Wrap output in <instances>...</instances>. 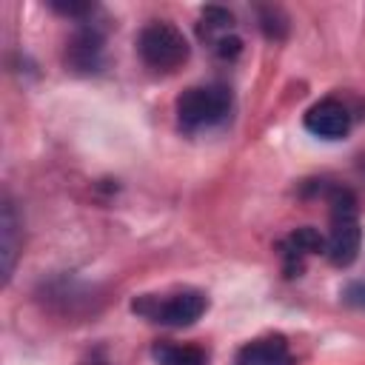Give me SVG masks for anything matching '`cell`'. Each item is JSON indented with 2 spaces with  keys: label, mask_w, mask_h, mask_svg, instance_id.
<instances>
[{
  "label": "cell",
  "mask_w": 365,
  "mask_h": 365,
  "mask_svg": "<svg viewBox=\"0 0 365 365\" xmlns=\"http://www.w3.org/2000/svg\"><path fill=\"white\" fill-rule=\"evenodd\" d=\"M137 314H143L145 319L151 322H160V325H168V328H182V325H194L205 308H208V299L202 291H194V288H182V291H174V294H165V297H140L134 299L131 305Z\"/></svg>",
  "instance_id": "3957f363"
},
{
  "label": "cell",
  "mask_w": 365,
  "mask_h": 365,
  "mask_svg": "<svg viewBox=\"0 0 365 365\" xmlns=\"http://www.w3.org/2000/svg\"><path fill=\"white\" fill-rule=\"evenodd\" d=\"M51 9L54 11H60V14H71V17H80V14H88L94 6L91 3H51Z\"/></svg>",
  "instance_id": "7c38bea8"
},
{
  "label": "cell",
  "mask_w": 365,
  "mask_h": 365,
  "mask_svg": "<svg viewBox=\"0 0 365 365\" xmlns=\"http://www.w3.org/2000/svg\"><path fill=\"white\" fill-rule=\"evenodd\" d=\"M234 365H294V356L282 336H259L237 351Z\"/></svg>",
  "instance_id": "9c48e42d"
},
{
  "label": "cell",
  "mask_w": 365,
  "mask_h": 365,
  "mask_svg": "<svg viewBox=\"0 0 365 365\" xmlns=\"http://www.w3.org/2000/svg\"><path fill=\"white\" fill-rule=\"evenodd\" d=\"M197 34L205 46H211V51L222 60H234L242 48V40L237 37L234 31V17L231 11L220 9V6H208L202 14H200V23H197Z\"/></svg>",
  "instance_id": "5b68a950"
},
{
  "label": "cell",
  "mask_w": 365,
  "mask_h": 365,
  "mask_svg": "<svg viewBox=\"0 0 365 365\" xmlns=\"http://www.w3.org/2000/svg\"><path fill=\"white\" fill-rule=\"evenodd\" d=\"M137 51L145 66L157 71H174L188 60V40L171 23H148L137 37Z\"/></svg>",
  "instance_id": "277c9868"
},
{
  "label": "cell",
  "mask_w": 365,
  "mask_h": 365,
  "mask_svg": "<svg viewBox=\"0 0 365 365\" xmlns=\"http://www.w3.org/2000/svg\"><path fill=\"white\" fill-rule=\"evenodd\" d=\"M103 60V34L91 26H83L80 31H74V37L66 46V63L74 71H97Z\"/></svg>",
  "instance_id": "ba28073f"
},
{
  "label": "cell",
  "mask_w": 365,
  "mask_h": 365,
  "mask_svg": "<svg viewBox=\"0 0 365 365\" xmlns=\"http://www.w3.org/2000/svg\"><path fill=\"white\" fill-rule=\"evenodd\" d=\"M305 128L322 140H342L351 131V114L339 100L325 97L305 111Z\"/></svg>",
  "instance_id": "8992f818"
},
{
  "label": "cell",
  "mask_w": 365,
  "mask_h": 365,
  "mask_svg": "<svg viewBox=\"0 0 365 365\" xmlns=\"http://www.w3.org/2000/svg\"><path fill=\"white\" fill-rule=\"evenodd\" d=\"M231 114V91L225 86H191L177 97V123L185 134H197L225 123Z\"/></svg>",
  "instance_id": "7a4b0ae2"
},
{
  "label": "cell",
  "mask_w": 365,
  "mask_h": 365,
  "mask_svg": "<svg viewBox=\"0 0 365 365\" xmlns=\"http://www.w3.org/2000/svg\"><path fill=\"white\" fill-rule=\"evenodd\" d=\"M328 202H331V228L325 237V257L334 265H351L362 242L356 197L348 188H334L328 194Z\"/></svg>",
  "instance_id": "6da1fadb"
},
{
  "label": "cell",
  "mask_w": 365,
  "mask_h": 365,
  "mask_svg": "<svg viewBox=\"0 0 365 365\" xmlns=\"http://www.w3.org/2000/svg\"><path fill=\"white\" fill-rule=\"evenodd\" d=\"M319 251H325V237H322L317 228L305 225V228L291 231V234L279 242V257H282L285 274H288V277H299L302 268H305V259H308L311 254H319Z\"/></svg>",
  "instance_id": "52a82bcc"
},
{
  "label": "cell",
  "mask_w": 365,
  "mask_h": 365,
  "mask_svg": "<svg viewBox=\"0 0 365 365\" xmlns=\"http://www.w3.org/2000/svg\"><path fill=\"white\" fill-rule=\"evenodd\" d=\"M151 356L157 365H205V354L194 345H174V342H157L151 348Z\"/></svg>",
  "instance_id": "8fae6325"
},
{
  "label": "cell",
  "mask_w": 365,
  "mask_h": 365,
  "mask_svg": "<svg viewBox=\"0 0 365 365\" xmlns=\"http://www.w3.org/2000/svg\"><path fill=\"white\" fill-rule=\"evenodd\" d=\"M345 299L354 302V305H362V308H365V282H354V285L345 291Z\"/></svg>",
  "instance_id": "4fadbf2b"
},
{
  "label": "cell",
  "mask_w": 365,
  "mask_h": 365,
  "mask_svg": "<svg viewBox=\"0 0 365 365\" xmlns=\"http://www.w3.org/2000/svg\"><path fill=\"white\" fill-rule=\"evenodd\" d=\"M17 214H14V205L9 200H3V208H0V259H3V279L9 282L11 271H14V259H17Z\"/></svg>",
  "instance_id": "30bf717a"
}]
</instances>
